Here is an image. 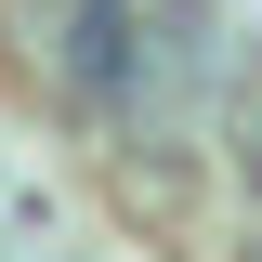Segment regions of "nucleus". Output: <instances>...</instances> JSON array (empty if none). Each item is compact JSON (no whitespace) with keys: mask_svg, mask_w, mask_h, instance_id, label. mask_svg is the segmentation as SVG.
Masks as SVG:
<instances>
[{"mask_svg":"<svg viewBox=\"0 0 262 262\" xmlns=\"http://www.w3.org/2000/svg\"><path fill=\"white\" fill-rule=\"evenodd\" d=\"M13 39L53 105H79V118L131 105V0H13Z\"/></svg>","mask_w":262,"mask_h":262,"instance_id":"nucleus-1","label":"nucleus"},{"mask_svg":"<svg viewBox=\"0 0 262 262\" xmlns=\"http://www.w3.org/2000/svg\"><path fill=\"white\" fill-rule=\"evenodd\" d=\"M236 184L262 196V105H236Z\"/></svg>","mask_w":262,"mask_h":262,"instance_id":"nucleus-2","label":"nucleus"}]
</instances>
